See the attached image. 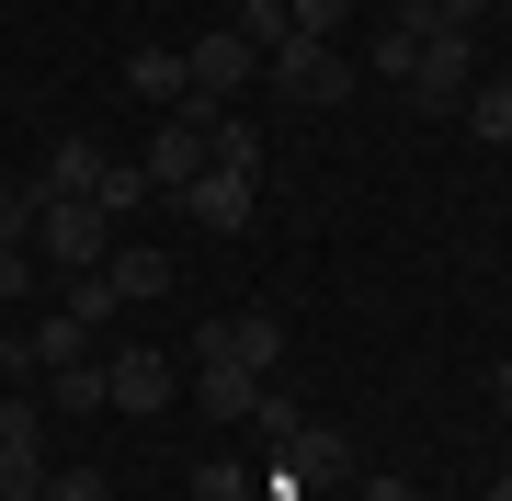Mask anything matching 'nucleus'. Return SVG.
I'll list each match as a JSON object with an SVG mask.
<instances>
[{
  "mask_svg": "<svg viewBox=\"0 0 512 501\" xmlns=\"http://www.w3.org/2000/svg\"><path fill=\"white\" fill-rule=\"evenodd\" d=\"M490 399H501V410H512V365H490Z\"/></svg>",
  "mask_w": 512,
  "mask_h": 501,
  "instance_id": "29",
  "label": "nucleus"
},
{
  "mask_svg": "<svg viewBox=\"0 0 512 501\" xmlns=\"http://www.w3.org/2000/svg\"><path fill=\"white\" fill-rule=\"evenodd\" d=\"M35 251H57V262L80 274V262L114 251V217H103L92 194H35Z\"/></svg>",
  "mask_w": 512,
  "mask_h": 501,
  "instance_id": "4",
  "label": "nucleus"
},
{
  "mask_svg": "<svg viewBox=\"0 0 512 501\" xmlns=\"http://www.w3.org/2000/svg\"><path fill=\"white\" fill-rule=\"evenodd\" d=\"M478 12H490V0H433V23H456V35H467Z\"/></svg>",
  "mask_w": 512,
  "mask_h": 501,
  "instance_id": "27",
  "label": "nucleus"
},
{
  "mask_svg": "<svg viewBox=\"0 0 512 501\" xmlns=\"http://www.w3.org/2000/svg\"><path fill=\"white\" fill-rule=\"evenodd\" d=\"M46 410H69V422L114 410V399H103V365H92V353H80V365H46Z\"/></svg>",
  "mask_w": 512,
  "mask_h": 501,
  "instance_id": "15",
  "label": "nucleus"
},
{
  "mask_svg": "<svg viewBox=\"0 0 512 501\" xmlns=\"http://www.w3.org/2000/svg\"><path fill=\"white\" fill-rule=\"evenodd\" d=\"M399 92H410L421 114H456V92H467V35H456V23H433V35H421V69L399 80Z\"/></svg>",
  "mask_w": 512,
  "mask_h": 501,
  "instance_id": "8",
  "label": "nucleus"
},
{
  "mask_svg": "<svg viewBox=\"0 0 512 501\" xmlns=\"http://www.w3.org/2000/svg\"><path fill=\"white\" fill-rule=\"evenodd\" d=\"M12 297H35V262H23V251H0V308H12Z\"/></svg>",
  "mask_w": 512,
  "mask_h": 501,
  "instance_id": "26",
  "label": "nucleus"
},
{
  "mask_svg": "<svg viewBox=\"0 0 512 501\" xmlns=\"http://www.w3.org/2000/svg\"><path fill=\"white\" fill-rule=\"evenodd\" d=\"M171 205H183L194 228H217V240H239V228H251V205H262V171H228V160H205V171H194V183L171 194Z\"/></svg>",
  "mask_w": 512,
  "mask_h": 501,
  "instance_id": "6",
  "label": "nucleus"
},
{
  "mask_svg": "<svg viewBox=\"0 0 512 501\" xmlns=\"http://www.w3.org/2000/svg\"><path fill=\"white\" fill-rule=\"evenodd\" d=\"M103 399L114 410H171V353H148V342L103 353Z\"/></svg>",
  "mask_w": 512,
  "mask_h": 501,
  "instance_id": "9",
  "label": "nucleus"
},
{
  "mask_svg": "<svg viewBox=\"0 0 512 501\" xmlns=\"http://www.w3.org/2000/svg\"><path fill=\"white\" fill-rule=\"evenodd\" d=\"M205 126H217V114H160V137H148V160H137V171H148L160 194H183L194 171L217 160V149H205Z\"/></svg>",
  "mask_w": 512,
  "mask_h": 501,
  "instance_id": "7",
  "label": "nucleus"
},
{
  "mask_svg": "<svg viewBox=\"0 0 512 501\" xmlns=\"http://www.w3.org/2000/svg\"><path fill=\"white\" fill-rule=\"evenodd\" d=\"M103 274H114V297H126V308L171 297V251H137V240H114V251H103Z\"/></svg>",
  "mask_w": 512,
  "mask_h": 501,
  "instance_id": "12",
  "label": "nucleus"
},
{
  "mask_svg": "<svg viewBox=\"0 0 512 501\" xmlns=\"http://www.w3.org/2000/svg\"><path fill=\"white\" fill-rule=\"evenodd\" d=\"M467 126L490 137V149H512V80H478V92H467Z\"/></svg>",
  "mask_w": 512,
  "mask_h": 501,
  "instance_id": "19",
  "label": "nucleus"
},
{
  "mask_svg": "<svg viewBox=\"0 0 512 501\" xmlns=\"http://www.w3.org/2000/svg\"><path fill=\"white\" fill-rule=\"evenodd\" d=\"M239 35H251V46H285L296 23H285V0H239Z\"/></svg>",
  "mask_w": 512,
  "mask_h": 501,
  "instance_id": "24",
  "label": "nucleus"
},
{
  "mask_svg": "<svg viewBox=\"0 0 512 501\" xmlns=\"http://www.w3.org/2000/svg\"><path fill=\"white\" fill-rule=\"evenodd\" d=\"M57 308H69L80 331H103V319L126 308V297H114V274H103V262H80V274H69V297H57Z\"/></svg>",
  "mask_w": 512,
  "mask_h": 501,
  "instance_id": "17",
  "label": "nucleus"
},
{
  "mask_svg": "<svg viewBox=\"0 0 512 501\" xmlns=\"http://www.w3.org/2000/svg\"><path fill=\"white\" fill-rule=\"evenodd\" d=\"M126 92L160 103V114H183V92H194V80H183V46H137L126 57Z\"/></svg>",
  "mask_w": 512,
  "mask_h": 501,
  "instance_id": "11",
  "label": "nucleus"
},
{
  "mask_svg": "<svg viewBox=\"0 0 512 501\" xmlns=\"http://www.w3.org/2000/svg\"><path fill=\"white\" fill-rule=\"evenodd\" d=\"M194 365H239V376H274L285 365V319L274 308H228L194 331Z\"/></svg>",
  "mask_w": 512,
  "mask_h": 501,
  "instance_id": "2",
  "label": "nucleus"
},
{
  "mask_svg": "<svg viewBox=\"0 0 512 501\" xmlns=\"http://www.w3.org/2000/svg\"><path fill=\"white\" fill-rule=\"evenodd\" d=\"M46 501H114L103 467H46Z\"/></svg>",
  "mask_w": 512,
  "mask_h": 501,
  "instance_id": "25",
  "label": "nucleus"
},
{
  "mask_svg": "<svg viewBox=\"0 0 512 501\" xmlns=\"http://www.w3.org/2000/svg\"><path fill=\"white\" fill-rule=\"evenodd\" d=\"M365 501H421V490L410 479H365Z\"/></svg>",
  "mask_w": 512,
  "mask_h": 501,
  "instance_id": "28",
  "label": "nucleus"
},
{
  "mask_svg": "<svg viewBox=\"0 0 512 501\" xmlns=\"http://www.w3.org/2000/svg\"><path fill=\"white\" fill-rule=\"evenodd\" d=\"M490 501H512V467H501V479H490Z\"/></svg>",
  "mask_w": 512,
  "mask_h": 501,
  "instance_id": "30",
  "label": "nucleus"
},
{
  "mask_svg": "<svg viewBox=\"0 0 512 501\" xmlns=\"http://www.w3.org/2000/svg\"><path fill=\"white\" fill-rule=\"evenodd\" d=\"M251 433H274V456H285V445H296V433H308V410H296L285 388H262V410H251Z\"/></svg>",
  "mask_w": 512,
  "mask_h": 501,
  "instance_id": "21",
  "label": "nucleus"
},
{
  "mask_svg": "<svg viewBox=\"0 0 512 501\" xmlns=\"http://www.w3.org/2000/svg\"><path fill=\"white\" fill-rule=\"evenodd\" d=\"M148 194H160V183H148L137 160H103V183H92V205H103V217H137Z\"/></svg>",
  "mask_w": 512,
  "mask_h": 501,
  "instance_id": "18",
  "label": "nucleus"
},
{
  "mask_svg": "<svg viewBox=\"0 0 512 501\" xmlns=\"http://www.w3.org/2000/svg\"><path fill=\"white\" fill-rule=\"evenodd\" d=\"M421 35H433V0H421V12H399V23H387V35L365 46V69H376V80H410V69H421Z\"/></svg>",
  "mask_w": 512,
  "mask_h": 501,
  "instance_id": "13",
  "label": "nucleus"
},
{
  "mask_svg": "<svg viewBox=\"0 0 512 501\" xmlns=\"http://www.w3.org/2000/svg\"><path fill=\"white\" fill-rule=\"evenodd\" d=\"M194 501H251V467H239V456H205L194 467Z\"/></svg>",
  "mask_w": 512,
  "mask_h": 501,
  "instance_id": "22",
  "label": "nucleus"
},
{
  "mask_svg": "<svg viewBox=\"0 0 512 501\" xmlns=\"http://www.w3.org/2000/svg\"><path fill=\"white\" fill-rule=\"evenodd\" d=\"M0 501H46V399H0Z\"/></svg>",
  "mask_w": 512,
  "mask_h": 501,
  "instance_id": "5",
  "label": "nucleus"
},
{
  "mask_svg": "<svg viewBox=\"0 0 512 501\" xmlns=\"http://www.w3.org/2000/svg\"><path fill=\"white\" fill-rule=\"evenodd\" d=\"M80 353H92V331H80L69 308H46L35 331H23V365H80Z\"/></svg>",
  "mask_w": 512,
  "mask_h": 501,
  "instance_id": "16",
  "label": "nucleus"
},
{
  "mask_svg": "<svg viewBox=\"0 0 512 501\" xmlns=\"http://www.w3.org/2000/svg\"><path fill=\"white\" fill-rule=\"evenodd\" d=\"M262 388H274V376H239V365H194V410H205V422H251V410H262Z\"/></svg>",
  "mask_w": 512,
  "mask_h": 501,
  "instance_id": "10",
  "label": "nucleus"
},
{
  "mask_svg": "<svg viewBox=\"0 0 512 501\" xmlns=\"http://www.w3.org/2000/svg\"><path fill=\"white\" fill-rule=\"evenodd\" d=\"M285 23H296V35H330V46H342V23H353V0H285Z\"/></svg>",
  "mask_w": 512,
  "mask_h": 501,
  "instance_id": "23",
  "label": "nucleus"
},
{
  "mask_svg": "<svg viewBox=\"0 0 512 501\" xmlns=\"http://www.w3.org/2000/svg\"><path fill=\"white\" fill-rule=\"evenodd\" d=\"M251 69H262V46L239 35V23L194 35V46H183V80H194V92H183V114H228L239 92H251Z\"/></svg>",
  "mask_w": 512,
  "mask_h": 501,
  "instance_id": "1",
  "label": "nucleus"
},
{
  "mask_svg": "<svg viewBox=\"0 0 512 501\" xmlns=\"http://www.w3.org/2000/svg\"><path fill=\"white\" fill-rule=\"evenodd\" d=\"M0 251H35V183H0Z\"/></svg>",
  "mask_w": 512,
  "mask_h": 501,
  "instance_id": "20",
  "label": "nucleus"
},
{
  "mask_svg": "<svg viewBox=\"0 0 512 501\" xmlns=\"http://www.w3.org/2000/svg\"><path fill=\"white\" fill-rule=\"evenodd\" d=\"M92 183H103V149H92V137H57L46 171H35V194H92Z\"/></svg>",
  "mask_w": 512,
  "mask_h": 501,
  "instance_id": "14",
  "label": "nucleus"
},
{
  "mask_svg": "<svg viewBox=\"0 0 512 501\" xmlns=\"http://www.w3.org/2000/svg\"><path fill=\"white\" fill-rule=\"evenodd\" d=\"M262 69H274L285 103H342V92H353V57L330 46V35H285V46H262Z\"/></svg>",
  "mask_w": 512,
  "mask_h": 501,
  "instance_id": "3",
  "label": "nucleus"
}]
</instances>
